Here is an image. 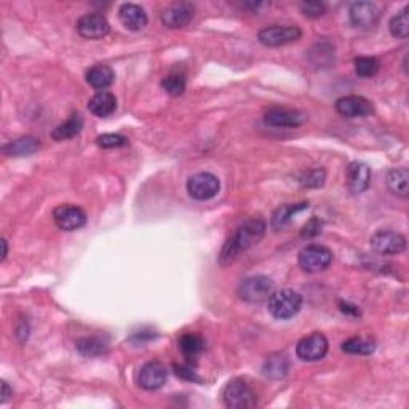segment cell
I'll return each instance as SVG.
<instances>
[{
  "label": "cell",
  "mask_w": 409,
  "mask_h": 409,
  "mask_svg": "<svg viewBox=\"0 0 409 409\" xmlns=\"http://www.w3.org/2000/svg\"><path fill=\"white\" fill-rule=\"evenodd\" d=\"M267 230V224L261 218H251L238 225L237 230L230 235L227 242L224 243L221 254H219V264L227 267L234 264L240 258V254L248 251L251 246L259 243Z\"/></svg>",
  "instance_id": "6da1fadb"
},
{
  "label": "cell",
  "mask_w": 409,
  "mask_h": 409,
  "mask_svg": "<svg viewBox=\"0 0 409 409\" xmlns=\"http://www.w3.org/2000/svg\"><path fill=\"white\" fill-rule=\"evenodd\" d=\"M302 307V296L297 291L285 288V290L274 291L269 297V312L272 317L279 320H288L295 317Z\"/></svg>",
  "instance_id": "7a4b0ae2"
},
{
  "label": "cell",
  "mask_w": 409,
  "mask_h": 409,
  "mask_svg": "<svg viewBox=\"0 0 409 409\" xmlns=\"http://www.w3.org/2000/svg\"><path fill=\"white\" fill-rule=\"evenodd\" d=\"M275 291L274 281L266 275H253L245 279L238 285L237 295L245 302L250 304H259L264 301H269L272 293Z\"/></svg>",
  "instance_id": "3957f363"
},
{
  "label": "cell",
  "mask_w": 409,
  "mask_h": 409,
  "mask_svg": "<svg viewBox=\"0 0 409 409\" xmlns=\"http://www.w3.org/2000/svg\"><path fill=\"white\" fill-rule=\"evenodd\" d=\"M224 405L230 409H250L258 405L254 390L243 379H232L224 387Z\"/></svg>",
  "instance_id": "277c9868"
},
{
  "label": "cell",
  "mask_w": 409,
  "mask_h": 409,
  "mask_svg": "<svg viewBox=\"0 0 409 409\" xmlns=\"http://www.w3.org/2000/svg\"><path fill=\"white\" fill-rule=\"evenodd\" d=\"M299 266L304 272H308V274H317V272H322L328 269L329 264L333 262V251L327 248L323 245H307L299 251L297 256Z\"/></svg>",
  "instance_id": "5b68a950"
},
{
  "label": "cell",
  "mask_w": 409,
  "mask_h": 409,
  "mask_svg": "<svg viewBox=\"0 0 409 409\" xmlns=\"http://www.w3.org/2000/svg\"><path fill=\"white\" fill-rule=\"evenodd\" d=\"M219 187H221V182H219L218 176H214L213 173H208V171L197 173V175L189 177L187 181L189 195L200 202L216 197L219 192Z\"/></svg>",
  "instance_id": "8992f818"
},
{
  "label": "cell",
  "mask_w": 409,
  "mask_h": 409,
  "mask_svg": "<svg viewBox=\"0 0 409 409\" xmlns=\"http://www.w3.org/2000/svg\"><path fill=\"white\" fill-rule=\"evenodd\" d=\"M53 221L61 230L74 232L87 224V213L77 204L64 203L53 209Z\"/></svg>",
  "instance_id": "52a82bcc"
},
{
  "label": "cell",
  "mask_w": 409,
  "mask_h": 409,
  "mask_svg": "<svg viewBox=\"0 0 409 409\" xmlns=\"http://www.w3.org/2000/svg\"><path fill=\"white\" fill-rule=\"evenodd\" d=\"M302 31L297 26H270V28H264L258 34V40L264 46H281L291 42H296L301 39Z\"/></svg>",
  "instance_id": "ba28073f"
},
{
  "label": "cell",
  "mask_w": 409,
  "mask_h": 409,
  "mask_svg": "<svg viewBox=\"0 0 409 409\" xmlns=\"http://www.w3.org/2000/svg\"><path fill=\"white\" fill-rule=\"evenodd\" d=\"M406 237L400 232H393V230H377L371 237V248L376 253L392 256L400 254L406 250Z\"/></svg>",
  "instance_id": "9c48e42d"
},
{
  "label": "cell",
  "mask_w": 409,
  "mask_h": 409,
  "mask_svg": "<svg viewBox=\"0 0 409 409\" xmlns=\"http://www.w3.org/2000/svg\"><path fill=\"white\" fill-rule=\"evenodd\" d=\"M328 339L322 333H312L299 340L296 354L302 361H318L328 354Z\"/></svg>",
  "instance_id": "30bf717a"
},
{
  "label": "cell",
  "mask_w": 409,
  "mask_h": 409,
  "mask_svg": "<svg viewBox=\"0 0 409 409\" xmlns=\"http://www.w3.org/2000/svg\"><path fill=\"white\" fill-rule=\"evenodd\" d=\"M111 31V24H109L107 18L101 13H88L77 21V33L82 35L83 39L98 40L106 37Z\"/></svg>",
  "instance_id": "8fae6325"
},
{
  "label": "cell",
  "mask_w": 409,
  "mask_h": 409,
  "mask_svg": "<svg viewBox=\"0 0 409 409\" xmlns=\"http://www.w3.org/2000/svg\"><path fill=\"white\" fill-rule=\"evenodd\" d=\"M336 111L349 119L369 117V115L374 114V106L365 96L349 94V96H342L336 101Z\"/></svg>",
  "instance_id": "7c38bea8"
},
{
  "label": "cell",
  "mask_w": 409,
  "mask_h": 409,
  "mask_svg": "<svg viewBox=\"0 0 409 409\" xmlns=\"http://www.w3.org/2000/svg\"><path fill=\"white\" fill-rule=\"evenodd\" d=\"M307 120V115L297 111V109H286V107H274L269 109L264 115V122L269 127L275 128H296Z\"/></svg>",
  "instance_id": "4fadbf2b"
},
{
  "label": "cell",
  "mask_w": 409,
  "mask_h": 409,
  "mask_svg": "<svg viewBox=\"0 0 409 409\" xmlns=\"http://www.w3.org/2000/svg\"><path fill=\"white\" fill-rule=\"evenodd\" d=\"M350 21L356 28L369 29L379 23L381 10L372 2H355L350 7Z\"/></svg>",
  "instance_id": "5bb4252c"
},
{
  "label": "cell",
  "mask_w": 409,
  "mask_h": 409,
  "mask_svg": "<svg viewBox=\"0 0 409 409\" xmlns=\"http://www.w3.org/2000/svg\"><path fill=\"white\" fill-rule=\"evenodd\" d=\"M168 371L160 361H149L139 369L138 384L144 390H159L166 382Z\"/></svg>",
  "instance_id": "9a60e30c"
},
{
  "label": "cell",
  "mask_w": 409,
  "mask_h": 409,
  "mask_svg": "<svg viewBox=\"0 0 409 409\" xmlns=\"http://www.w3.org/2000/svg\"><path fill=\"white\" fill-rule=\"evenodd\" d=\"M193 8L192 3L189 2H177L168 7L164 13H162V23L170 29H180L184 28L191 23L193 18Z\"/></svg>",
  "instance_id": "2e32d148"
},
{
  "label": "cell",
  "mask_w": 409,
  "mask_h": 409,
  "mask_svg": "<svg viewBox=\"0 0 409 409\" xmlns=\"http://www.w3.org/2000/svg\"><path fill=\"white\" fill-rule=\"evenodd\" d=\"M119 18L130 31H141L148 26V13L138 3H123L119 10Z\"/></svg>",
  "instance_id": "e0dca14e"
},
{
  "label": "cell",
  "mask_w": 409,
  "mask_h": 409,
  "mask_svg": "<svg viewBox=\"0 0 409 409\" xmlns=\"http://www.w3.org/2000/svg\"><path fill=\"white\" fill-rule=\"evenodd\" d=\"M347 184L354 193H361L371 184V168L361 162H354L347 168Z\"/></svg>",
  "instance_id": "ac0fdd59"
},
{
  "label": "cell",
  "mask_w": 409,
  "mask_h": 409,
  "mask_svg": "<svg viewBox=\"0 0 409 409\" xmlns=\"http://www.w3.org/2000/svg\"><path fill=\"white\" fill-rule=\"evenodd\" d=\"M115 80L114 69L107 64H94L87 71V82L88 85L93 87L94 90L104 92L109 88Z\"/></svg>",
  "instance_id": "d6986e66"
},
{
  "label": "cell",
  "mask_w": 409,
  "mask_h": 409,
  "mask_svg": "<svg viewBox=\"0 0 409 409\" xmlns=\"http://www.w3.org/2000/svg\"><path fill=\"white\" fill-rule=\"evenodd\" d=\"M117 109V99L111 92L104 90L93 94V98L88 101V111L96 117H109Z\"/></svg>",
  "instance_id": "ffe728a7"
},
{
  "label": "cell",
  "mask_w": 409,
  "mask_h": 409,
  "mask_svg": "<svg viewBox=\"0 0 409 409\" xmlns=\"http://www.w3.org/2000/svg\"><path fill=\"white\" fill-rule=\"evenodd\" d=\"M307 208H308V203L307 202L283 204V207L277 208L275 213L272 214L270 227L274 229V230H281L283 227H286V225L293 221V218H295L297 213H301V211H304V209H307Z\"/></svg>",
  "instance_id": "44dd1931"
},
{
  "label": "cell",
  "mask_w": 409,
  "mask_h": 409,
  "mask_svg": "<svg viewBox=\"0 0 409 409\" xmlns=\"http://www.w3.org/2000/svg\"><path fill=\"white\" fill-rule=\"evenodd\" d=\"M40 149V141L34 136H23L15 141H10L8 144L3 146V154L10 157H26L33 155L34 152Z\"/></svg>",
  "instance_id": "7402d4cb"
},
{
  "label": "cell",
  "mask_w": 409,
  "mask_h": 409,
  "mask_svg": "<svg viewBox=\"0 0 409 409\" xmlns=\"http://www.w3.org/2000/svg\"><path fill=\"white\" fill-rule=\"evenodd\" d=\"M83 128V119L80 114H72L66 122L58 125V127L51 131V138L55 141H67L80 133Z\"/></svg>",
  "instance_id": "603a6c76"
},
{
  "label": "cell",
  "mask_w": 409,
  "mask_h": 409,
  "mask_svg": "<svg viewBox=\"0 0 409 409\" xmlns=\"http://www.w3.org/2000/svg\"><path fill=\"white\" fill-rule=\"evenodd\" d=\"M387 187L392 193L408 198L409 193V171L408 168H395V170H390L389 175H387Z\"/></svg>",
  "instance_id": "cb8c5ba5"
},
{
  "label": "cell",
  "mask_w": 409,
  "mask_h": 409,
  "mask_svg": "<svg viewBox=\"0 0 409 409\" xmlns=\"http://www.w3.org/2000/svg\"><path fill=\"white\" fill-rule=\"evenodd\" d=\"M288 369H290V361H288L285 354L270 355L264 361V366H262L264 374L267 377H272V379H281V377H285L288 374Z\"/></svg>",
  "instance_id": "d4e9b609"
},
{
  "label": "cell",
  "mask_w": 409,
  "mask_h": 409,
  "mask_svg": "<svg viewBox=\"0 0 409 409\" xmlns=\"http://www.w3.org/2000/svg\"><path fill=\"white\" fill-rule=\"evenodd\" d=\"M177 344H180L182 355H184L186 358H189V360H197L204 350V340L200 338V336L193 334V333L181 336L180 342Z\"/></svg>",
  "instance_id": "484cf974"
},
{
  "label": "cell",
  "mask_w": 409,
  "mask_h": 409,
  "mask_svg": "<svg viewBox=\"0 0 409 409\" xmlns=\"http://www.w3.org/2000/svg\"><path fill=\"white\" fill-rule=\"evenodd\" d=\"M342 352L350 355H371L374 352L376 344L371 338L366 336H356V338H350L342 344Z\"/></svg>",
  "instance_id": "4316f807"
},
{
  "label": "cell",
  "mask_w": 409,
  "mask_h": 409,
  "mask_svg": "<svg viewBox=\"0 0 409 409\" xmlns=\"http://www.w3.org/2000/svg\"><path fill=\"white\" fill-rule=\"evenodd\" d=\"M355 72L361 78H372L381 69V62L374 56H358L355 58Z\"/></svg>",
  "instance_id": "83f0119b"
},
{
  "label": "cell",
  "mask_w": 409,
  "mask_h": 409,
  "mask_svg": "<svg viewBox=\"0 0 409 409\" xmlns=\"http://www.w3.org/2000/svg\"><path fill=\"white\" fill-rule=\"evenodd\" d=\"M390 34L397 39H408L409 35V7L398 12L389 23Z\"/></svg>",
  "instance_id": "f1b7e54d"
},
{
  "label": "cell",
  "mask_w": 409,
  "mask_h": 409,
  "mask_svg": "<svg viewBox=\"0 0 409 409\" xmlns=\"http://www.w3.org/2000/svg\"><path fill=\"white\" fill-rule=\"evenodd\" d=\"M77 350L83 356H101L107 352V345L98 338H83L77 340Z\"/></svg>",
  "instance_id": "f546056e"
},
{
  "label": "cell",
  "mask_w": 409,
  "mask_h": 409,
  "mask_svg": "<svg viewBox=\"0 0 409 409\" xmlns=\"http://www.w3.org/2000/svg\"><path fill=\"white\" fill-rule=\"evenodd\" d=\"M162 88L171 96H181L186 90V77L181 74H171L162 80Z\"/></svg>",
  "instance_id": "4dcf8cb0"
},
{
  "label": "cell",
  "mask_w": 409,
  "mask_h": 409,
  "mask_svg": "<svg viewBox=\"0 0 409 409\" xmlns=\"http://www.w3.org/2000/svg\"><path fill=\"white\" fill-rule=\"evenodd\" d=\"M299 8H301L304 17L307 18H320L327 12V5L318 2V0H304V2L299 3Z\"/></svg>",
  "instance_id": "1f68e13d"
},
{
  "label": "cell",
  "mask_w": 409,
  "mask_h": 409,
  "mask_svg": "<svg viewBox=\"0 0 409 409\" xmlns=\"http://www.w3.org/2000/svg\"><path fill=\"white\" fill-rule=\"evenodd\" d=\"M96 144L103 149H114V148H123L128 144V139L122 134L115 133H106L103 136H98Z\"/></svg>",
  "instance_id": "d6a6232c"
},
{
  "label": "cell",
  "mask_w": 409,
  "mask_h": 409,
  "mask_svg": "<svg viewBox=\"0 0 409 409\" xmlns=\"http://www.w3.org/2000/svg\"><path fill=\"white\" fill-rule=\"evenodd\" d=\"M324 180H327V173L317 168V170L306 173L299 181H301L304 187H322L324 184Z\"/></svg>",
  "instance_id": "836d02e7"
},
{
  "label": "cell",
  "mask_w": 409,
  "mask_h": 409,
  "mask_svg": "<svg viewBox=\"0 0 409 409\" xmlns=\"http://www.w3.org/2000/svg\"><path fill=\"white\" fill-rule=\"evenodd\" d=\"M322 219L318 218H312L311 221H308L306 225H304L302 230H301V235L304 238H312L315 237V235H318L320 232H322Z\"/></svg>",
  "instance_id": "e575fe53"
},
{
  "label": "cell",
  "mask_w": 409,
  "mask_h": 409,
  "mask_svg": "<svg viewBox=\"0 0 409 409\" xmlns=\"http://www.w3.org/2000/svg\"><path fill=\"white\" fill-rule=\"evenodd\" d=\"M176 376L186 381H200L191 365H175Z\"/></svg>",
  "instance_id": "d590c367"
},
{
  "label": "cell",
  "mask_w": 409,
  "mask_h": 409,
  "mask_svg": "<svg viewBox=\"0 0 409 409\" xmlns=\"http://www.w3.org/2000/svg\"><path fill=\"white\" fill-rule=\"evenodd\" d=\"M10 397H12V390H10V387H8L7 382L3 381V382H2V400H0V401L5 403V401L8 400Z\"/></svg>",
  "instance_id": "8d00e7d4"
},
{
  "label": "cell",
  "mask_w": 409,
  "mask_h": 409,
  "mask_svg": "<svg viewBox=\"0 0 409 409\" xmlns=\"http://www.w3.org/2000/svg\"><path fill=\"white\" fill-rule=\"evenodd\" d=\"M2 246H3V253H2V261L7 259V254H8V245H7V240L2 238Z\"/></svg>",
  "instance_id": "74e56055"
}]
</instances>
